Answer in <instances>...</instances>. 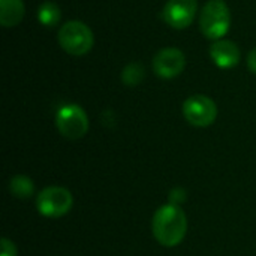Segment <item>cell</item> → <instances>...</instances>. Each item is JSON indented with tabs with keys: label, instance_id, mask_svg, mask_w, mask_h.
<instances>
[{
	"label": "cell",
	"instance_id": "6da1fadb",
	"mask_svg": "<svg viewBox=\"0 0 256 256\" xmlns=\"http://www.w3.org/2000/svg\"><path fill=\"white\" fill-rule=\"evenodd\" d=\"M152 231L159 244L164 248H176L188 232V218L180 206L168 202L153 214Z\"/></svg>",
	"mask_w": 256,
	"mask_h": 256
},
{
	"label": "cell",
	"instance_id": "7a4b0ae2",
	"mask_svg": "<svg viewBox=\"0 0 256 256\" xmlns=\"http://www.w3.org/2000/svg\"><path fill=\"white\" fill-rule=\"evenodd\" d=\"M231 28V10L224 0H208L200 14V30L212 40L224 39Z\"/></svg>",
	"mask_w": 256,
	"mask_h": 256
},
{
	"label": "cell",
	"instance_id": "3957f363",
	"mask_svg": "<svg viewBox=\"0 0 256 256\" xmlns=\"http://www.w3.org/2000/svg\"><path fill=\"white\" fill-rule=\"evenodd\" d=\"M57 40L64 52L81 57L92 51L94 45V34L86 22L72 20L60 27Z\"/></svg>",
	"mask_w": 256,
	"mask_h": 256
},
{
	"label": "cell",
	"instance_id": "277c9868",
	"mask_svg": "<svg viewBox=\"0 0 256 256\" xmlns=\"http://www.w3.org/2000/svg\"><path fill=\"white\" fill-rule=\"evenodd\" d=\"M56 128L66 140H80L88 130L87 112L76 104H66L56 114Z\"/></svg>",
	"mask_w": 256,
	"mask_h": 256
},
{
	"label": "cell",
	"instance_id": "5b68a950",
	"mask_svg": "<svg viewBox=\"0 0 256 256\" xmlns=\"http://www.w3.org/2000/svg\"><path fill=\"white\" fill-rule=\"evenodd\" d=\"M74 206L72 194L60 186H50L42 189L36 196L38 212L50 219H57L69 213Z\"/></svg>",
	"mask_w": 256,
	"mask_h": 256
},
{
	"label": "cell",
	"instance_id": "8992f818",
	"mask_svg": "<svg viewBox=\"0 0 256 256\" xmlns=\"http://www.w3.org/2000/svg\"><path fill=\"white\" fill-rule=\"evenodd\" d=\"M183 116L195 128H208L218 117V105L206 94H194L184 100Z\"/></svg>",
	"mask_w": 256,
	"mask_h": 256
},
{
	"label": "cell",
	"instance_id": "52a82bcc",
	"mask_svg": "<svg viewBox=\"0 0 256 256\" xmlns=\"http://www.w3.org/2000/svg\"><path fill=\"white\" fill-rule=\"evenodd\" d=\"M153 72L164 80H172L178 76L186 68V56L182 50L166 46L159 50L152 62Z\"/></svg>",
	"mask_w": 256,
	"mask_h": 256
},
{
	"label": "cell",
	"instance_id": "ba28073f",
	"mask_svg": "<svg viewBox=\"0 0 256 256\" xmlns=\"http://www.w3.org/2000/svg\"><path fill=\"white\" fill-rule=\"evenodd\" d=\"M196 10V0H168L162 9V18L170 27L176 30H183L194 22Z\"/></svg>",
	"mask_w": 256,
	"mask_h": 256
},
{
	"label": "cell",
	"instance_id": "9c48e42d",
	"mask_svg": "<svg viewBox=\"0 0 256 256\" xmlns=\"http://www.w3.org/2000/svg\"><path fill=\"white\" fill-rule=\"evenodd\" d=\"M210 57L213 63L220 69H231L240 63L242 51L234 40L219 39L214 40L210 46Z\"/></svg>",
	"mask_w": 256,
	"mask_h": 256
},
{
	"label": "cell",
	"instance_id": "30bf717a",
	"mask_svg": "<svg viewBox=\"0 0 256 256\" xmlns=\"http://www.w3.org/2000/svg\"><path fill=\"white\" fill-rule=\"evenodd\" d=\"M26 14L22 0H0V24L6 28L18 26Z\"/></svg>",
	"mask_w": 256,
	"mask_h": 256
},
{
	"label": "cell",
	"instance_id": "8fae6325",
	"mask_svg": "<svg viewBox=\"0 0 256 256\" xmlns=\"http://www.w3.org/2000/svg\"><path fill=\"white\" fill-rule=\"evenodd\" d=\"M62 18V9L57 3L46 0L38 9V20L45 27H54Z\"/></svg>",
	"mask_w": 256,
	"mask_h": 256
},
{
	"label": "cell",
	"instance_id": "7c38bea8",
	"mask_svg": "<svg viewBox=\"0 0 256 256\" xmlns=\"http://www.w3.org/2000/svg\"><path fill=\"white\" fill-rule=\"evenodd\" d=\"M9 192L20 198V200H27L33 195L34 192V184L33 182L27 177V176H22V174H18V176H14L9 182Z\"/></svg>",
	"mask_w": 256,
	"mask_h": 256
},
{
	"label": "cell",
	"instance_id": "4fadbf2b",
	"mask_svg": "<svg viewBox=\"0 0 256 256\" xmlns=\"http://www.w3.org/2000/svg\"><path fill=\"white\" fill-rule=\"evenodd\" d=\"M144 78H146V68L138 62H132L126 64L122 70V81L124 86L135 87L141 84Z\"/></svg>",
	"mask_w": 256,
	"mask_h": 256
},
{
	"label": "cell",
	"instance_id": "5bb4252c",
	"mask_svg": "<svg viewBox=\"0 0 256 256\" xmlns=\"http://www.w3.org/2000/svg\"><path fill=\"white\" fill-rule=\"evenodd\" d=\"M2 256H16V248L9 238H2Z\"/></svg>",
	"mask_w": 256,
	"mask_h": 256
},
{
	"label": "cell",
	"instance_id": "9a60e30c",
	"mask_svg": "<svg viewBox=\"0 0 256 256\" xmlns=\"http://www.w3.org/2000/svg\"><path fill=\"white\" fill-rule=\"evenodd\" d=\"M248 68L252 74H256V46L248 54Z\"/></svg>",
	"mask_w": 256,
	"mask_h": 256
}]
</instances>
